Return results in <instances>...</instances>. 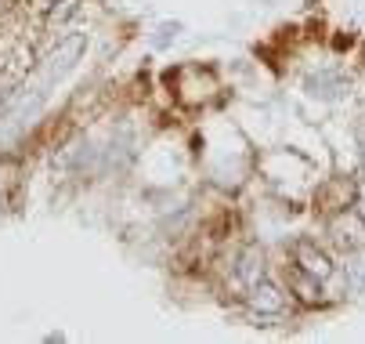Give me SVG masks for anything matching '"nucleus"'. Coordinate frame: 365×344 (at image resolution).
<instances>
[{"instance_id":"nucleus-8","label":"nucleus","mask_w":365,"mask_h":344,"mask_svg":"<svg viewBox=\"0 0 365 344\" xmlns=\"http://www.w3.org/2000/svg\"><path fill=\"white\" fill-rule=\"evenodd\" d=\"M170 33H178V26H160V36H155V47L170 44Z\"/></svg>"},{"instance_id":"nucleus-7","label":"nucleus","mask_w":365,"mask_h":344,"mask_svg":"<svg viewBox=\"0 0 365 344\" xmlns=\"http://www.w3.org/2000/svg\"><path fill=\"white\" fill-rule=\"evenodd\" d=\"M347 279H351L354 290H365V261H361V258H354V261L347 265Z\"/></svg>"},{"instance_id":"nucleus-6","label":"nucleus","mask_w":365,"mask_h":344,"mask_svg":"<svg viewBox=\"0 0 365 344\" xmlns=\"http://www.w3.org/2000/svg\"><path fill=\"white\" fill-rule=\"evenodd\" d=\"M307 87H311V94H322V98H336V94L344 91V80H336L333 73H322V76H311V80H307Z\"/></svg>"},{"instance_id":"nucleus-2","label":"nucleus","mask_w":365,"mask_h":344,"mask_svg":"<svg viewBox=\"0 0 365 344\" xmlns=\"http://www.w3.org/2000/svg\"><path fill=\"white\" fill-rule=\"evenodd\" d=\"M250 308L260 312V315H279L286 308V298H282V290L268 279H257L250 286Z\"/></svg>"},{"instance_id":"nucleus-3","label":"nucleus","mask_w":365,"mask_h":344,"mask_svg":"<svg viewBox=\"0 0 365 344\" xmlns=\"http://www.w3.org/2000/svg\"><path fill=\"white\" fill-rule=\"evenodd\" d=\"M297 261H300V268L311 275V279H329L333 275V265H329V258L315 247V243H297Z\"/></svg>"},{"instance_id":"nucleus-4","label":"nucleus","mask_w":365,"mask_h":344,"mask_svg":"<svg viewBox=\"0 0 365 344\" xmlns=\"http://www.w3.org/2000/svg\"><path fill=\"white\" fill-rule=\"evenodd\" d=\"M235 275H239V283H246V286H253L257 279H264V254H260V251H246V254L239 258Z\"/></svg>"},{"instance_id":"nucleus-1","label":"nucleus","mask_w":365,"mask_h":344,"mask_svg":"<svg viewBox=\"0 0 365 344\" xmlns=\"http://www.w3.org/2000/svg\"><path fill=\"white\" fill-rule=\"evenodd\" d=\"M83 51H87V36H83V33L58 40V47H55V51L47 55V62H43V76H47V84H51V80H62V76L80 62Z\"/></svg>"},{"instance_id":"nucleus-5","label":"nucleus","mask_w":365,"mask_h":344,"mask_svg":"<svg viewBox=\"0 0 365 344\" xmlns=\"http://www.w3.org/2000/svg\"><path fill=\"white\" fill-rule=\"evenodd\" d=\"M80 8H83V0H55L51 4V11H47V29H62L66 22H73L76 15H80Z\"/></svg>"}]
</instances>
